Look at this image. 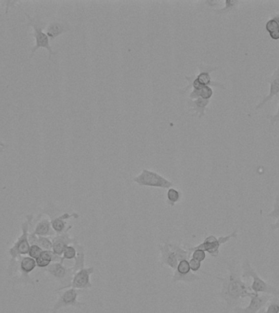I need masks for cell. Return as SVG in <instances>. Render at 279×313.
<instances>
[{"instance_id": "6da1fadb", "label": "cell", "mask_w": 279, "mask_h": 313, "mask_svg": "<svg viewBox=\"0 0 279 313\" xmlns=\"http://www.w3.org/2000/svg\"><path fill=\"white\" fill-rule=\"evenodd\" d=\"M227 263L228 274L225 277H218L222 283L220 296L225 301L228 307H237L241 299L250 298L252 292L250 286L244 282L240 271L235 263L229 262Z\"/></svg>"}, {"instance_id": "7a4b0ae2", "label": "cell", "mask_w": 279, "mask_h": 313, "mask_svg": "<svg viewBox=\"0 0 279 313\" xmlns=\"http://www.w3.org/2000/svg\"><path fill=\"white\" fill-rule=\"evenodd\" d=\"M198 68H199V74L198 75H192V76H186V79L189 82V85L185 87L184 89L180 90V93H186L188 90L192 88V90L200 89L202 87L206 86H215V87H221L225 89L221 83L213 82L211 78L210 74L213 71L218 69L217 67L210 66L206 64H198Z\"/></svg>"}, {"instance_id": "3957f363", "label": "cell", "mask_w": 279, "mask_h": 313, "mask_svg": "<svg viewBox=\"0 0 279 313\" xmlns=\"http://www.w3.org/2000/svg\"><path fill=\"white\" fill-rule=\"evenodd\" d=\"M242 268L243 270L242 277H252L253 279L252 284L250 286L252 292H254L255 294L264 293L266 295H273V296L279 295V290H277L276 287L271 286L265 281L263 280L262 278L259 276L258 274L256 273V271L253 269L248 259H246L242 263Z\"/></svg>"}, {"instance_id": "277c9868", "label": "cell", "mask_w": 279, "mask_h": 313, "mask_svg": "<svg viewBox=\"0 0 279 313\" xmlns=\"http://www.w3.org/2000/svg\"><path fill=\"white\" fill-rule=\"evenodd\" d=\"M44 271L50 274L52 277L61 283V287L56 290V292L69 289L75 273L74 266L71 268H67L64 266V260L51 263L46 268H44Z\"/></svg>"}, {"instance_id": "5b68a950", "label": "cell", "mask_w": 279, "mask_h": 313, "mask_svg": "<svg viewBox=\"0 0 279 313\" xmlns=\"http://www.w3.org/2000/svg\"><path fill=\"white\" fill-rule=\"evenodd\" d=\"M33 219V215L26 216V220L21 224L22 234L19 236L17 241L14 243L13 247L9 250L11 256L10 268L12 265L14 266L15 260L21 257V255H28L30 244L29 242V224Z\"/></svg>"}, {"instance_id": "8992f818", "label": "cell", "mask_w": 279, "mask_h": 313, "mask_svg": "<svg viewBox=\"0 0 279 313\" xmlns=\"http://www.w3.org/2000/svg\"><path fill=\"white\" fill-rule=\"evenodd\" d=\"M25 16L27 17L28 22L27 25L32 26L34 29V33H33V37L36 38V44L31 50V56H33L34 54V52L40 48H46L47 50L49 52V60L52 57V55L56 54V52H53L52 49V47L49 44V38L47 36L46 33L43 32V29L45 27L46 23L41 21L38 17H29L28 13H25Z\"/></svg>"}, {"instance_id": "52a82bcc", "label": "cell", "mask_w": 279, "mask_h": 313, "mask_svg": "<svg viewBox=\"0 0 279 313\" xmlns=\"http://www.w3.org/2000/svg\"><path fill=\"white\" fill-rule=\"evenodd\" d=\"M132 181L140 186L152 187L159 189H168L172 188L174 185L171 181H168L163 176L148 169H143L142 172L134 177Z\"/></svg>"}, {"instance_id": "ba28073f", "label": "cell", "mask_w": 279, "mask_h": 313, "mask_svg": "<svg viewBox=\"0 0 279 313\" xmlns=\"http://www.w3.org/2000/svg\"><path fill=\"white\" fill-rule=\"evenodd\" d=\"M237 231L232 232L231 234L227 235V236H220L217 238V236L214 235H210L206 236L203 242L201 243L197 247H191L189 248L188 251L191 252L194 250H202V251L207 252L211 256L213 257H217L220 254V247L221 245L225 244V243L229 241L233 238H237Z\"/></svg>"}, {"instance_id": "9c48e42d", "label": "cell", "mask_w": 279, "mask_h": 313, "mask_svg": "<svg viewBox=\"0 0 279 313\" xmlns=\"http://www.w3.org/2000/svg\"><path fill=\"white\" fill-rule=\"evenodd\" d=\"M79 294L80 292L78 291L77 289H65V291L61 293L59 296V299H57L54 307L52 308V312L56 313L60 309L64 308V307H81L82 306L85 305V303H81L78 301Z\"/></svg>"}, {"instance_id": "30bf717a", "label": "cell", "mask_w": 279, "mask_h": 313, "mask_svg": "<svg viewBox=\"0 0 279 313\" xmlns=\"http://www.w3.org/2000/svg\"><path fill=\"white\" fill-rule=\"evenodd\" d=\"M95 271L94 267L89 268H80L75 272L73 276V280L71 282L69 288L77 289V290H88L92 287V283L90 281V276Z\"/></svg>"}, {"instance_id": "8fae6325", "label": "cell", "mask_w": 279, "mask_h": 313, "mask_svg": "<svg viewBox=\"0 0 279 313\" xmlns=\"http://www.w3.org/2000/svg\"><path fill=\"white\" fill-rule=\"evenodd\" d=\"M272 299L270 295L253 294L250 297V303L246 307H235L233 311L236 313H258Z\"/></svg>"}, {"instance_id": "7c38bea8", "label": "cell", "mask_w": 279, "mask_h": 313, "mask_svg": "<svg viewBox=\"0 0 279 313\" xmlns=\"http://www.w3.org/2000/svg\"><path fill=\"white\" fill-rule=\"evenodd\" d=\"M72 228H73V226L69 225V226L67 227L66 230L65 232H62L61 234H56V236L52 237V251H53V253L59 255V256H61L65 248L76 241L75 239L71 238L69 236V232Z\"/></svg>"}, {"instance_id": "4fadbf2b", "label": "cell", "mask_w": 279, "mask_h": 313, "mask_svg": "<svg viewBox=\"0 0 279 313\" xmlns=\"http://www.w3.org/2000/svg\"><path fill=\"white\" fill-rule=\"evenodd\" d=\"M158 250L160 251L161 263L163 265L167 266L173 271H176L178 264V259L174 251L169 247L167 242H163L158 246Z\"/></svg>"}, {"instance_id": "5bb4252c", "label": "cell", "mask_w": 279, "mask_h": 313, "mask_svg": "<svg viewBox=\"0 0 279 313\" xmlns=\"http://www.w3.org/2000/svg\"><path fill=\"white\" fill-rule=\"evenodd\" d=\"M71 218L79 219V215L77 213H64L61 216L56 217H51V224H52V230L54 231L56 234H61L66 230V221Z\"/></svg>"}, {"instance_id": "9a60e30c", "label": "cell", "mask_w": 279, "mask_h": 313, "mask_svg": "<svg viewBox=\"0 0 279 313\" xmlns=\"http://www.w3.org/2000/svg\"><path fill=\"white\" fill-rule=\"evenodd\" d=\"M19 266H20V270H21V273H22V277H24L25 282L33 284V281L29 278V274L37 267L36 259L29 257V256L20 257Z\"/></svg>"}, {"instance_id": "2e32d148", "label": "cell", "mask_w": 279, "mask_h": 313, "mask_svg": "<svg viewBox=\"0 0 279 313\" xmlns=\"http://www.w3.org/2000/svg\"><path fill=\"white\" fill-rule=\"evenodd\" d=\"M69 25L66 23L61 21H53L48 25L46 29V34L49 40H53L62 33L69 31Z\"/></svg>"}, {"instance_id": "e0dca14e", "label": "cell", "mask_w": 279, "mask_h": 313, "mask_svg": "<svg viewBox=\"0 0 279 313\" xmlns=\"http://www.w3.org/2000/svg\"><path fill=\"white\" fill-rule=\"evenodd\" d=\"M37 267L41 268H46L54 262H60L64 260L61 256L53 253L52 251H43L41 255L36 259Z\"/></svg>"}, {"instance_id": "ac0fdd59", "label": "cell", "mask_w": 279, "mask_h": 313, "mask_svg": "<svg viewBox=\"0 0 279 313\" xmlns=\"http://www.w3.org/2000/svg\"><path fill=\"white\" fill-rule=\"evenodd\" d=\"M267 81L270 83V91H269V95H267L266 97L263 100V101L256 106V109L262 108L267 102L269 101L272 98L274 97L275 95H277L279 93V67L272 75V77L268 79Z\"/></svg>"}, {"instance_id": "d6986e66", "label": "cell", "mask_w": 279, "mask_h": 313, "mask_svg": "<svg viewBox=\"0 0 279 313\" xmlns=\"http://www.w3.org/2000/svg\"><path fill=\"white\" fill-rule=\"evenodd\" d=\"M187 103L190 107V111L196 113L199 118H202L205 115V110L210 103V100H205L203 98L198 97L195 100L189 99Z\"/></svg>"}, {"instance_id": "ffe728a7", "label": "cell", "mask_w": 279, "mask_h": 313, "mask_svg": "<svg viewBox=\"0 0 279 313\" xmlns=\"http://www.w3.org/2000/svg\"><path fill=\"white\" fill-rule=\"evenodd\" d=\"M33 232L38 236H52L55 233L52 230L51 220L48 219H44L38 223Z\"/></svg>"}, {"instance_id": "44dd1931", "label": "cell", "mask_w": 279, "mask_h": 313, "mask_svg": "<svg viewBox=\"0 0 279 313\" xmlns=\"http://www.w3.org/2000/svg\"><path fill=\"white\" fill-rule=\"evenodd\" d=\"M213 95V91L212 87L206 86L202 87L200 89L191 90L189 98L190 100H195L197 98H203L205 100H211Z\"/></svg>"}, {"instance_id": "7402d4cb", "label": "cell", "mask_w": 279, "mask_h": 313, "mask_svg": "<svg viewBox=\"0 0 279 313\" xmlns=\"http://www.w3.org/2000/svg\"><path fill=\"white\" fill-rule=\"evenodd\" d=\"M267 31L269 32L271 39L279 40V13L266 23Z\"/></svg>"}, {"instance_id": "603a6c76", "label": "cell", "mask_w": 279, "mask_h": 313, "mask_svg": "<svg viewBox=\"0 0 279 313\" xmlns=\"http://www.w3.org/2000/svg\"><path fill=\"white\" fill-rule=\"evenodd\" d=\"M189 260L190 259H182L178 262L177 269L174 271L175 276H186L191 272Z\"/></svg>"}, {"instance_id": "cb8c5ba5", "label": "cell", "mask_w": 279, "mask_h": 313, "mask_svg": "<svg viewBox=\"0 0 279 313\" xmlns=\"http://www.w3.org/2000/svg\"><path fill=\"white\" fill-rule=\"evenodd\" d=\"M182 198V193L179 190L174 188H170L167 192V202L170 206H175Z\"/></svg>"}, {"instance_id": "d4e9b609", "label": "cell", "mask_w": 279, "mask_h": 313, "mask_svg": "<svg viewBox=\"0 0 279 313\" xmlns=\"http://www.w3.org/2000/svg\"><path fill=\"white\" fill-rule=\"evenodd\" d=\"M258 313H279V300L271 299L269 303L261 309Z\"/></svg>"}, {"instance_id": "484cf974", "label": "cell", "mask_w": 279, "mask_h": 313, "mask_svg": "<svg viewBox=\"0 0 279 313\" xmlns=\"http://www.w3.org/2000/svg\"><path fill=\"white\" fill-rule=\"evenodd\" d=\"M199 280V276H197L196 274L190 272V274H188L186 276H175L173 275L172 282H186V283H190V282H194L195 281Z\"/></svg>"}, {"instance_id": "4316f807", "label": "cell", "mask_w": 279, "mask_h": 313, "mask_svg": "<svg viewBox=\"0 0 279 313\" xmlns=\"http://www.w3.org/2000/svg\"><path fill=\"white\" fill-rule=\"evenodd\" d=\"M38 246L44 251H52V240L48 236H38Z\"/></svg>"}, {"instance_id": "83f0119b", "label": "cell", "mask_w": 279, "mask_h": 313, "mask_svg": "<svg viewBox=\"0 0 279 313\" xmlns=\"http://www.w3.org/2000/svg\"><path fill=\"white\" fill-rule=\"evenodd\" d=\"M76 257H77V250L75 246H68L63 252L62 259L64 260L65 259L71 260V259H75Z\"/></svg>"}, {"instance_id": "f1b7e54d", "label": "cell", "mask_w": 279, "mask_h": 313, "mask_svg": "<svg viewBox=\"0 0 279 313\" xmlns=\"http://www.w3.org/2000/svg\"><path fill=\"white\" fill-rule=\"evenodd\" d=\"M44 250L41 247H39L38 245H31L29 247V257L33 258V259H37L41 253H42Z\"/></svg>"}, {"instance_id": "f546056e", "label": "cell", "mask_w": 279, "mask_h": 313, "mask_svg": "<svg viewBox=\"0 0 279 313\" xmlns=\"http://www.w3.org/2000/svg\"><path fill=\"white\" fill-rule=\"evenodd\" d=\"M267 217L269 218L278 219L279 218V196L277 195L275 198L274 203H273V211L267 215Z\"/></svg>"}, {"instance_id": "4dcf8cb0", "label": "cell", "mask_w": 279, "mask_h": 313, "mask_svg": "<svg viewBox=\"0 0 279 313\" xmlns=\"http://www.w3.org/2000/svg\"><path fill=\"white\" fill-rule=\"evenodd\" d=\"M192 259H195L197 261L202 263L206 259V252L202 250H194L191 251Z\"/></svg>"}, {"instance_id": "1f68e13d", "label": "cell", "mask_w": 279, "mask_h": 313, "mask_svg": "<svg viewBox=\"0 0 279 313\" xmlns=\"http://www.w3.org/2000/svg\"><path fill=\"white\" fill-rule=\"evenodd\" d=\"M189 263H190L191 272H198V270L200 269L201 266H202V263H201V262L197 261V260L192 259V258L189 260Z\"/></svg>"}, {"instance_id": "d6a6232c", "label": "cell", "mask_w": 279, "mask_h": 313, "mask_svg": "<svg viewBox=\"0 0 279 313\" xmlns=\"http://www.w3.org/2000/svg\"><path fill=\"white\" fill-rule=\"evenodd\" d=\"M277 121H279V106L278 110H277V114L271 118V123H272V124H273V123H276V122H277Z\"/></svg>"}, {"instance_id": "836d02e7", "label": "cell", "mask_w": 279, "mask_h": 313, "mask_svg": "<svg viewBox=\"0 0 279 313\" xmlns=\"http://www.w3.org/2000/svg\"><path fill=\"white\" fill-rule=\"evenodd\" d=\"M270 228L272 230H277H277H279V218L277 219V220L276 221L275 224H271Z\"/></svg>"}, {"instance_id": "e575fe53", "label": "cell", "mask_w": 279, "mask_h": 313, "mask_svg": "<svg viewBox=\"0 0 279 313\" xmlns=\"http://www.w3.org/2000/svg\"><path fill=\"white\" fill-rule=\"evenodd\" d=\"M0 147L6 148L8 147V146H6L5 143H3L2 141H0ZM1 152V150H0Z\"/></svg>"}]
</instances>
